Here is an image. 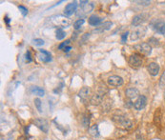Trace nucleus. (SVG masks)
<instances>
[{
    "label": "nucleus",
    "instance_id": "f704fd0d",
    "mask_svg": "<svg viewBox=\"0 0 165 140\" xmlns=\"http://www.w3.org/2000/svg\"><path fill=\"white\" fill-rule=\"evenodd\" d=\"M71 49H72V47H70V46H68V47H66V48H65V49H64V50H63V51H64V52H69V51H70V50H71Z\"/></svg>",
    "mask_w": 165,
    "mask_h": 140
},
{
    "label": "nucleus",
    "instance_id": "c9c22d12",
    "mask_svg": "<svg viewBox=\"0 0 165 140\" xmlns=\"http://www.w3.org/2000/svg\"><path fill=\"white\" fill-rule=\"evenodd\" d=\"M5 21H6V23H7V24L10 22V19L8 18V16H5Z\"/></svg>",
    "mask_w": 165,
    "mask_h": 140
},
{
    "label": "nucleus",
    "instance_id": "412c9836",
    "mask_svg": "<svg viewBox=\"0 0 165 140\" xmlns=\"http://www.w3.org/2000/svg\"><path fill=\"white\" fill-rule=\"evenodd\" d=\"M89 133L94 137L99 136V131H98V125H93L92 127L89 128Z\"/></svg>",
    "mask_w": 165,
    "mask_h": 140
},
{
    "label": "nucleus",
    "instance_id": "4be33fe9",
    "mask_svg": "<svg viewBox=\"0 0 165 140\" xmlns=\"http://www.w3.org/2000/svg\"><path fill=\"white\" fill-rule=\"evenodd\" d=\"M81 124L84 128H88L89 124H90V118H89L88 115H83L82 119H81Z\"/></svg>",
    "mask_w": 165,
    "mask_h": 140
},
{
    "label": "nucleus",
    "instance_id": "473e14b6",
    "mask_svg": "<svg viewBox=\"0 0 165 140\" xmlns=\"http://www.w3.org/2000/svg\"><path fill=\"white\" fill-rule=\"evenodd\" d=\"M26 59H27L28 62H31V61H32V57H31V52H30L29 51L26 52Z\"/></svg>",
    "mask_w": 165,
    "mask_h": 140
},
{
    "label": "nucleus",
    "instance_id": "7ed1b4c3",
    "mask_svg": "<svg viewBox=\"0 0 165 140\" xmlns=\"http://www.w3.org/2000/svg\"><path fill=\"white\" fill-rule=\"evenodd\" d=\"M151 26L156 33L160 35H165V22L161 19H156L151 23Z\"/></svg>",
    "mask_w": 165,
    "mask_h": 140
},
{
    "label": "nucleus",
    "instance_id": "dca6fc26",
    "mask_svg": "<svg viewBox=\"0 0 165 140\" xmlns=\"http://www.w3.org/2000/svg\"><path fill=\"white\" fill-rule=\"evenodd\" d=\"M126 96L128 98L130 99H133V98H136V97L139 96V92L138 89L136 88H129L126 90Z\"/></svg>",
    "mask_w": 165,
    "mask_h": 140
},
{
    "label": "nucleus",
    "instance_id": "f8f14e48",
    "mask_svg": "<svg viewBox=\"0 0 165 140\" xmlns=\"http://www.w3.org/2000/svg\"><path fill=\"white\" fill-rule=\"evenodd\" d=\"M148 72H149V74L152 75V76L158 75L159 72V65L156 62L150 63L149 66H148Z\"/></svg>",
    "mask_w": 165,
    "mask_h": 140
},
{
    "label": "nucleus",
    "instance_id": "7c9ffc66",
    "mask_svg": "<svg viewBox=\"0 0 165 140\" xmlns=\"http://www.w3.org/2000/svg\"><path fill=\"white\" fill-rule=\"evenodd\" d=\"M128 35H129V33H128V32L124 33H122V35H121V42H122V43H126Z\"/></svg>",
    "mask_w": 165,
    "mask_h": 140
},
{
    "label": "nucleus",
    "instance_id": "72a5a7b5",
    "mask_svg": "<svg viewBox=\"0 0 165 140\" xmlns=\"http://www.w3.org/2000/svg\"><path fill=\"white\" fill-rule=\"evenodd\" d=\"M89 36H90V33H85V35H82V42H85L87 39L89 38Z\"/></svg>",
    "mask_w": 165,
    "mask_h": 140
},
{
    "label": "nucleus",
    "instance_id": "39448f33",
    "mask_svg": "<svg viewBox=\"0 0 165 140\" xmlns=\"http://www.w3.org/2000/svg\"><path fill=\"white\" fill-rule=\"evenodd\" d=\"M142 58L138 54H131L129 57V64L131 67L133 68H139V67L142 66Z\"/></svg>",
    "mask_w": 165,
    "mask_h": 140
},
{
    "label": "nucleus",
    "instance_id": "aec40b11",
    "mask_svg": "<svg viewBox=\"0 0 165 140\" xmlns=\"http://www.w3.org/2000/svg\"><path fill=\"white\" fill-rule=\"evenodd\" d=\"M31 91H32L33 94H35V96H45V91H44L42 88H40V87L33 86V87H31Z\"/></svg>",
    "mask_w": 165,
    "mask_h": 140
},
{
    "label": "nucleus",
    "instance_id": "ddd939ff",
    "mask_svg": "<svg viewBox=\"0 0 165 140\" xmlns=\"http://www.w3.org/2000/svg\"><path fill=\"white\" fill-rule=\"evenodd\" d=\"M146 20V15H144V13H142V15H138L136 16H134L133 20H132V24L133 26H138V25L142 24L143 22Z\"/></svg>",
    "mask_w": 165,
    "mask_h": 140
},
{
    "label": "nucleus",
    "instance_id": "6e6552de",
    "mask_svg": "<svg viewBox=\"0 0 165 140\" xmlns=\"http://www.w3.org/2000/svg\"><path fill=\"white\" fill-rule=\"evenodd\" d=\"M107 82L112 87H119L123 84V79L118 75H112L108 78Z\"/></svg>",
    "mask_w": 165,
    "mask_h": 140
},
{
    "label": "nucleus",
    "instance_id": "2f4dec72",
    "mask_svg": "<svg viewBox=\"0 0 165 140\" xmlns=\"http://www.w3.org/2000/svg\"><path fill=\"white\" fill-rule=\"evenodd\" d=\"M135 3H138V5H142V6H148L151 4V1H135Z\"/></svg>",
    "mask_w": 165,
    "mask_h": 140
},
{
    "label": "nucleus",
    "instance_id": "cd10ccee",
    "mask_svg": "<svg viewBox=\"0 0 165 140\" xmlns=\"http://www.w3.org/2000/svg\"><path fill=\"white\" fill-rule=\"evenodd\" d=\"M33 44H35V46H42V45H44V40L40 38L33 39Z\"/></svg>",
    "mask_w": 165,
    "mask_h": 140
},
{
    "label": "nucleus",
    "instance_id": "1a4fd4ad",
    "mask_svg": "<svg viewBox=\"0 0 165 140\" xmlns=\"http://www.w3.org/2000/svg\"><path fill=\"white\" fill-rule=\"evenodd\" d=\"M77 1L71 2V3H69L65 7L64 13H65V15L70 16V15H72L73 13H75V12H77Z\"/></svg>",
    "mask_w": 165,
    "mask_h": 140
},
{
    "label": "nucleus",
    "instance_id": "f257e3e1",
    "mask_svg": "<svg viewBox=\"0 0 165 140\" xmlns=\"http://www.w3.org/2000/svg\"><path fill=\"white\" fill-rule=\"evenodd\" d=\"M47 23H49L52 27H55L57 29H63V28L68 27L71 24V20L66 17L65 15H55L48 18Z\"/></svg>",
    "mask_w": 165,
    "mask_h": 140
},
{
    "label": "nucleus",
    "instance_id": "f3484780",
    "mask_svg": "<svg viewBox=\"0 0 165 140\" xmlns=\"http://www.w3.org/2000/svg\"><path fill=\"white\" fill-rule=\"evenodd\" d=\"M102 20L103 19L101 17L94 15H91L90 17H89V24H90L91 26H98V25L102 22Z\"/></svg>",
    "mask_w": 165,
    "mask_h": 140
},
{
    "label": "nucleus",
    "instance_id": "c756f323",
    "mask_svg": "<svg viewBox=\"0 0 165 140\" xmlns=\"http://www.w3.org/2000/svg\"><path fill=\"white\" fill-rule=\"evenodd\" d=\"M18 9L21 11V13H22V15H28V9H27V8H25L24 6H18Z\"/></svg>",
    "mask_w": 165,
    "mask_h": 140
},
{
    "label": "nucleus",
    "instance_id": "393cba45",
    "mask_svg": "<svg viewBox=\"0 0 165 140\" xmlns=\"http://www.w3.org/2000/svg\"><path fill=\"white\" fill-rule=\"evenodd\" d=\"M84 22H85L84 19H78V20H77L74 23V28L75 30H78L83 24H84Z\"/></svg>",
    "mask_w": 165,
    "mask_h": 140
},
{
    "label": "nucleus",
    "instance_id": "0eeeda50",
    "mask_svg": "<svg viewBox=\"0 0 165 140\" xmlns=\"http://www.w3.org/2000/svg\"><path fill=\"white\" fill-rule=\"evenodd\" d=\"M146 103H147L146 96H139L138 97V99L136 100V102L134 103V108H135L136 111H140L145 107V106H146Z\"/></svg>",
    "mask_w": 165,
    "mask_h": 140
},
{
    "label": "nucleus",
    "instance_id": "e433bc0d",
    "mask_svg": "<svg viewBox=\"0 0 165 140\" xmlns=\"http://www.w3.org/2000/svg\"><path fill=\"white\" fill-rule=\"evenodd\" d=\"M164 96H165V94H164Z\"/></svg>",
    "mask_w": 165,
    "mask_h": 140
},
{
    "label": "nucleus",
    "instance_id": "a878e982",
    "mask_svg": "<svg viewBox=\"0 0 165 140\" xmlns=\"http://www.w3.org/2000/svg\"><path fill=\"white\" fill-rule=\"evenodd\" d=\"M159 87H160V88H164L165 87V71L163 72V74H161L160 78H159Z\"/></svg>",
    "mask_w": 165,
    "mask_h": 140
},
{
    "label": "nucleus",
    "instance_id": "a211bd4d",
    "mask_svg": "<svg viewBox=\"0 0 165 140\" xmlns=\"http://www.w3.org/2000/svg\"><path fill=\"white\" fill-rule=\"evenodd\" d=\"M39 52L41 54V55L39 57H40V60L43 61V62H50V61L52 60L51 58V54H50L49 52L45 51V50H39Z\"/></svg>",
    "mask_w": 165,
    "mask_h": 140
},
{
    "label": "nucleus",
    "instance_id": "5701e85b",
    "mask_svg": "<svg viewBox=\"0 0 165 140\" xmlns=\"http://www.w3.org/2000/svg\"><path fill=\"white\" fill-rule=\"evenodd\" d=\"M65 36H66V33L62 29H57V40H61V39H63Z\"/></svg>",
    "mask_w": 165,
    "mask_h": 140
},
{
    "label": "nucleus",
    "instance_id": "20e7f679",
    "mask_svg": "<svg viewBox=\"0 0 165 140\" xmlns=\"http://www.w3.org/2000/svg\"><path fill=\"white\" fill-rule=\"evenodd\" d=\"M135 49L138 50V51L140 52L141 54L146 55V56L150 55L151 52H152V46L149 45L148 43H145V42H144V43H140V44L136 45Z\"/></svg>",
    "mask_w": 165,
    "mask_h": 140
},
{
    "label": "nucleus",
    "instance_id": "bb28decb",
    "mask_svg": "<svg viewBox=\"0 0 165 140\" xmlns=\"http://www.w3.org/2000/svg\"><path fill=\"white\" fill-rule=\"evenodd\" d=\"M148 44L149 45H153V46H158L159 43H158V40L155 37H151L149 38V40H148Z\"/></svg>",
    "mask_w": 165,
    "mask_h": 140
},
{
    "label": "nucleus",
    "instance_id": "6ab92c4d",
    "mask_svg": "<svg viewBox=\"0 0 165 140\" xmlns=\"http://www.w3.org/2000/svg\"><path fill=\"white\" fill-rule=\"evenodd\" d=\"M113 26V23L110 21H107V22H104L103 24H101L100 26L98 27L97 30H94V33H101V32H104V31H108L111 29V27Z\"/></svg>",
    "mask_w": 165,
    "mask_h": 140
},
{
    "label": "nucleus",
    "instance_id": "9b49d317",
    "mask_svg": "<svg viewBox=\"0 0 165 140\" xmlns=\"http://www.w3.org/2000/svg\"><path fill=\"white\" fill-rule=\"evenodd\" d=\"M35 124L44 133H48V123L43 118H36L35 120Z\"/></svg>",
    "mask_w": 165,
    "mask_h": 140
},
{
    "label": "nucleus",
    "instance_id": "f03ea898",
    "mask_svg": "<svg viewBox=\"0 0 165 140\" xmlns=\"http://www.w3.org/2000/svg\"><path fill=\"white\" fill-rule=\"evenodd\" d=\"M114 121L118 123V124L121 125L123 128L127 129V130H130V129L133 128V122L123 115L114 116Z\"/></svg>",
    "mask_w": 165,
    "mask_h": 140
},
{
    "label": "nucleus",
    "instance_id": "b1692460",
    "mask_svg": "<svg viewBox=\"0 0 165 140\" xmlns=\"http://www.w3.org/2000/svg\"><path fill=\"white\" fill-rule=\"evenodd\" d=\"M35 105L36 109H37V111L39 113H42V103H41V100L39 98H35Z\"/></svg>",
    "mask_w": 165,
    "mask_h": 140
},
{
    "label": "nucleus",
    "instance_id": "423d86ee",
    "mask_svg": "<svg viewBox=\"0 0 165 140\" xmlns=\"http://www.w3.org/2000/svg\"><path fill=\"white\" fill-rule=\"evenodd\" d=\"M94 9V4L93 3H87L85 4L84 6H81V8L78 10V12L77 13V16H84L88 13H90Z\"/></svg>",
    "mask_w": 165,
    "mask_h": 140
},
{
    "label": "nucleus",
    "instance_id": "c85d7f7f",
    "mask_svg": "<svg viewBox=\"0 0 165 140\" xmlns=\"http://www.w3.org/2000/svg\"><path fill=\"white\" fill-rule=\"evenodd\" d=\"M70 40H66L65 42H63V43H61L59 46H58V49L59 50H64L66 48V47H68L69 46V44H70Z\"/></svg>",
    "mask_w": 165,
    "mask_h": 140
},
{
    "label": "nucleus",
    "instance_id": "9d476101",
    "mask_svg": "<svg viewBox=\"0 0 165 140\" xmlns=\"http://www.w3.org/2000/svg\"><path fill=\"white\" fill-rule=\"evenodd\" d=\"M145 33H146V29H145L144 27H141L140 29H138L136 31H134L132 33V35H131V40H138L140 37H143Z\"/></svg>",
    "mask_w": 165,
    "mask_h": 140
},
{
    "label": "nucleus",
    "instance_id": "2eb2a0df",
    "mask_svg": "<svg viewBox=\"0 0 165 140\" xmlns=\"http://www.w3.org/2000/svg\"><path fill=\"white\" fill-rule=\"evenodd\" d=\"M103 96H102V94H94V96H92V98H91V100H90L91 104L94 105V106H98V105H100V104L102 103V101H103Z\"/></svg>",
    "mask_w": 165,
    "mask_h": 140
},
{
    "label": "nucleus",
    "instance_id": "4468645a",
    "mask_svg": "<svg viewBox=\"0 0 165 140\" xmlns=\"http://www.w3.org/2000/svg\"><path fill=\"white\" fill-rule=\"evenodd\" d=\"M90 92H91L90 88H89V87H84V88L81 89L79 92H78V96H79L83 101H85V100L88 99V96H90Z\"/></svg>",
    "mask_w": 165,
    "mask_h": 140
}]
</instances>
